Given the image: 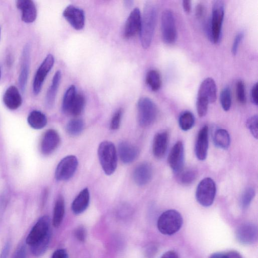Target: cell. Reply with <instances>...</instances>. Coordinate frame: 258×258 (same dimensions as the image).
<instances>
[{
  "mask_svg": "<svg viewBox=\"0 0 258 258\" xmlns=\"http://www.w3.org/2000/svg\"><path fill=\"white\" fill-rule=\"evenodd\" d=\"M3 101L5 105L10 109L15 110L22 104V99L18 89L14 86H11L6 90Z\"/></svg>",
  "mask_w": 258,
  "mask_h": 258,
  "instance_id": "603a6c76",
  "label": "cell"
},
{
  "mask_svg": "<svg viewBox=\"0 0 258 258\" xmlns=\"http://www.w3.org/2000/svg\"><path fill=\"white\" fill-rule=\"evenodd\" d=\"M124 3L125 6L126 7L129 8L133 5V1H125L124 2Z\"/></svg>",
  "mask_w": 258,
  "mask_h": 258,
  "instance_id": "db71d44e",
  "label": "cell"
},
{
  "mask_svg": "<svg viewBox=\"0 0 258 258\" xmlns=\"http://www.w3.org/2000/svg\"><path fill=\"white\" fill-rule=\"evenodd\" d=\"M255 196L254 189L251 187H248L243 191L240 199V205L242 209H246L250 204Z\"/></svg>",
  "mask_w": 258,
  "mask_h": 258,
  "instance_id": "d590c367",
  "label": "cell"
},
{
  "mask_svg": "<svg viewBox=\"0 0 258 258\" xmlns=\"http://www.w3.org/2000/svg\"><path fill=\"white\" fill-rule=\"evenodd\" d=\"M50 218L47 215L40 218L26 238L27 244L33 245L50 232Z\"/></svg>",
  "mask_w": 258,
  "mask_h": 258,
  "instance_id": "9c48e42d",
  "label": "cell"
},
{
  "mask_svg": "<svg viewBox=\"0 0 258 258\" xmlns=\"http://www.w3.org/2000/svg\"><path fill=\"white\" fill-rule=\"evenodd\" d=\"M209 128L207 125H204L199 131L195 145V153L197 158L200 160L206 159L208 150Z\"/></svg>",
  "mask_w": 258,
  "mask_h": 258,
  "instance_id": "ac0fdd59",
  "label": "cell"
},
{
  "mask_svg": "<svg viewBox=\"0 0 258 258\" xmlns=\"http://www.w3.org/2000/svg\"><path fill=\"white\" fill-rule=\"evenodd\" d=\"M61 78V74L60 71H57L54 75L51 84L49 86L45 96V105L48 108L53 107L55 97Z\"/></svg>",
  "mask_w": 258,
  "mask_h": 258,
  "instance_id": "d4e9b609",
  "label": "cell"
},
{
  "mask_svg": "<svg viewBox=\"0 0 258 258\" xmlns=\"http://www.w3.org/2000/svg\"><path fill=\"white\" fill-rule=\"evenodd\" d=\"M54 62L53 56L48 54L37 69L33 83V90L35 95L39 93L44 81L52 68Z\"/></svg>",
  "mask_w": 258,
  "mask_h": 258,
  "instance_id": "30bf717a",
  "label": "cell"
},
{
  "mask_svg": "<svg viewBox=\"0 0 258 258\" xmlns=\"http://www.w3.org/2000/svg\"><path fill=\"white\" fill-rule=\"evenodd\" d=\"M169 133L167 131L157 133L154 136L152 151L155 157L162 159L165 156L168 148Z\"/></svg>",
  "mask_w": 258,
  "mask_h": 258,
  "instance_id": "e0dca14e",
  "label": "cell"
},
{
  "mask_svg": "<svg viewBox=\"0 0 258 258\" xmlns=\"http://www.w3.org/2000/svg\"><path fill=\"white\" fill-rule=\"evenodd\" d=\"M50 234V232L42 238L30 246L31 252L34 256L38 257L44 254L49 243Z\"/></svg>",
  "mask_w": 258,
  "mask_h": 258,
  "instance_id": "4dcf8cb0",
  "label": "cell"
},
{
  "mask_svg": "<svg viewBox=\"0 0 258 258\" xmlns=\"http://www.w3.org/2000/svg\"><path fill=\"white\" fill-rule=\"evenodd\" d=\"M138 121L142 127H148L156 120L158 110L154 102L149 98L142 97L137 104Z\"/></svg>",
  "mask_w": 258,
  "mask_h": 258,
  "instance_id": "5b68a950",
  "label": "cell"
},
{
  "mask_svg": "<svg viewBox=\"0 0 258 258\" xmlns=\"http://www.w3.org/2000/svg\"><path fill=\"white\" fill-rule=\"evenodd\" d=\"M236 94L237 99L241 104H245L246 101L245 86L242 80H238L236 84Z\"/></svg>",
  "mask_w": 258,
  "mask_h": 258,
  "instance_id": "f35d334b",
  "label": "cell"
},
{
  "mask_svg": "<svg viewBox=\"0 0 258 258\" xmlns=\"http://www.w3.org/2000/svg\"><path fill=\"white\" fill-rule=\"evenodd\" d=\"M167 161L169 166L175 173L183 168L184 151L181 141H177L172 147L168 155Z\"/></svg>",
  "mask_w": 258,
  "mask_h": 258,
  "instance_id": "8fae6325",
  "label": "cell"
},
{
  "mask_svg": "<svg viewBox=\"0 0 258 258\" xmlns=\"http://www.w3.org/2000/svg\"><path fill=\"white\" fill-rule=\"evenodd\" d=\"M152 174V166L149 163L145 162L136 167L133 172V178L137 184L143 186L151 180Z\"/></svg>",
  "mask_w": 258,
  "mask_h": 258,
  "instance_id": "d6986e66",
  "label": "cell"
},
{
  "mask_svg": "<svg viewBox=\"0 0 258 258\" xmlns=\"http://www.w3.org/2000/svg\"><path fill=\"white\" fill-rule=\"evenodd\" d=\"M30 65V46L27 44L24 47L22 54V61L20 68V75L19 77V84L20 89L22 92H25Z\"/></svg>",
  "mask_w": 258,
  "mask_h": 258,
  "instance_id": "2e32d148",
  "label": "cell"
},
{
  "mask_svg": "<svg viewBox=\"0 0 258 258\" xmlns=\"http://www.w3.org/2000/svg\"><path fill=\"white\" fill-rule=\"evenodd\" d=\"M160 258H178V256L174 251L169 250L165 252Z\"/></svg>",
  "mask_w": 258,
  "mask_h": 258,
  "instance_id": "f907efd6",
  "label": "cell"
},
{
  "mask_svg": "<svg viewBox=\"0 0 258 258\" xmlns=\"http://www.w3.org/2000/svg\"><path fill=\"white\" fill-rule=\"evenodd\" d=\"M118 150L120 160L125 164L133 162L139 155V149L127 142H121L118 145Z\"/></svg>",
  "mask_w": 258,
  "mask_h": 258,
  "instance_id": "7402d4cb",
  "label": "cell"
},
{
  "mask_svg": "<svg viewBox=\"0 0 258 258\" xmlns=\"http://www.w3.org/2000/svg\"><path fill=\"white\" fill-rule=\"evenodd\" d=\"M177 182L184 186L189 185L194 183L198 177V173L194 168H184L175 173Z\"/></svg>",
  "mask_w": 258,
  "mask_h": 258,
  "instance_id": "484cf974",
  "label": "cell"
},
{
  "mask_svg": "<svg viewBox=\"0 0 258 258\" xmlns=\"http://www.w3.org/2000/svg\"><path fill=\"white\" fill-rule=\"evenodd\" d=\"M198 96L208 100L210 103H214L217 99V87L214 80L211 78L205 79L200 85Z\"/></svg>",
  "mask_w": 258,
  "mask_h": 258,
  "instance_id": "44dd1931",
  "label": "cell"
},
{
  "mask_svg": "<svg viewBox=\"0 0 258 258\" xmlns=\"http://www.w3.org/2000/svg\"><path fill=\"white\" fill-rule=\"evenodd\" d=\"M0 36H1V28H0Z\"/></svg>",
  "mask_w": 258,
  "mask_h": 258,
  "instance_id": "9f6ffc18",
  "label": "cell"
},
{
  "mask_svg": "<svg viewBox=\"0 0 258 258\" xmlns=\"http://www.w3.org/2000/svg\"><path fill=\"white\" fill-rule=\"evenodd\" d=\"M64 215V202L63 197L59 196L56 199L53 209L52 224L58 227L61 224Z\"/></svg>",
  "mask_w": 258,
  "mask_h": 258,
  "instance_id": "83f0119b",
  "label": "cell"
},
{
  "mask_svg": "<svg viewBox=\"0 0 258 258\" xmlns=\"http://www.w3.org/2000/svg\"><path fill=\"white\" fill-rule=\"evenodd\" d=\"M216 193L215 181L210 177L202 180L196 192V197L198 203L202 206L207 207L212 205Z\"/></svg>",
  "mask_w": 258,
  "mask_h": 258,
  "instance_id": "8992f818",
  "label": "cell"
},
{
  "mask_svg": "<svg viewBox=\"0 0 258 258\" xmlns=\"http://www.w3.org/2000/svg\"><path fill=\"white\" fill-rule=\"evenodd\" d=\"M90 201V194L87 188L82 190L73 201L72 210L75 214L83 213L87 208Z\"/></svg>",
  "mask_w": 258,
  "mask_h": 258,
  "instance_id": "cb8c5ba5",
  "label": "cell"
},
{
  "mask_svg": "<svg viewBox=\"0 0 258 258\" xmlns=\"http://www.w3.org/2000/svg\"><path fill=\"white\" fill-rule=\"evenodd\" d=\"M226 258H242L237 251L231 250L225 253Z\"/></svg>",
  "mask_w": 258,
  "mask_h": 258,
  "instance_id": "816d5d0a",
  "label": "cell"
},
{
  "mask_svg": "<svg viewBox=\"0 0 258 258\" xmlns=\"http://www.w3.org/2000/svg\"><path fill=\"white\" fill-rule=\"evenodd\" d=\"M182 223V217L178 211L168 210L159 216L157 221V228L163 234L171 235L179 231Z\"/></svg>",
  "mask_w": 258,
  "mask_h": 258,
  "instance_id": "277c9868",
  "label": "cell"
},
{
  "mask_svg": "<svg viewBox=\"0 0 258 258\" xmlns=\"http://www.w3.org/2000/svg\"><path fill=\"white\" fill-rule=\"evenodd\" d=\"M195 14L198 19H202L206 14V8L202 3L198 4L195 8Z\"/></svg>",
  "mask_w": 258,
  "mask_h": 258,
  "instance_id": "f6af8a7d",
  "label": "cell"
},
{
  "mask_svg": "<svg viewBox=\"0 0 258 258\" xmlns=\"http://www.w3.org/2000/svg\"><path fill=\"white\" fill-rule=\"evenodd\" d=\"M75 236L78 240L84 241L86 237V229L83 226L78 227L75 231Z\"/></svg>",
  "mask_w": 258,
  "mask_h": 258,
  "instance_id": "ee69618b",
  "label": "cell"
},
{
  "mask_svg": "<svg viewBox=\"0 0 258 258\" xmlns=\"http://www.w3.org/2000/svg\"><path fill=\"white\" fill-rule=\"evenodd\" d=\"M220 100L222 107L225 111H228L231 105V94L230 88L225 87L220 93Z\"/></svg>",
  "mask_w": 258,
  "mask_h": 258,
  "instance_id": "8d00e7d4",
  "label": "cell"
},
{
  "mask_svg": "<svg viewBox=\"0 0 258 258\" xmlns=\"http://www.w3.org/2000/svg\"><path fill=\"white\" fill-rule=\"evenodd\" d=\"M122 114L121 108L118 109L113 114L110 122V127L112 130H117L119 126Z\"/></svg>",
  "mask_w": 258,
  "mask_h": 258,
  "instance_id": "60d3db41",
  "label": "cell"
},
{
  "mask_svg": "<svg viewBox=\"0 0 258 258\" xmlns=\"http://www.w3.org/2000/svg\"><path fill=\"white\" fill-rule=\"evenodd\" d=\"M214 143L216 147L224 150L227 149L230 144V135L225 129H218L214 133Z\"/></svg>",
  "mask_w": 258,
  "mask_h": 258,
  "instance_id": "f1b7e54d",
  "label": "cell"
},
{
  "mask_svg": "<svg viewBox=\"0 0 258 258\" xmlns=\"http://www.w3.org/2000/svg\"><path fill=\"white\" fill-rule=\"evenodd\" d=\"M157 19V9L154 4L147 2L144 5L141 20L140 37L142 47L148 48L151 45Z\"/></svg>",
  "mask_w": 258,
  "mask_h": 258,
  "instance_id": "6da1fadb",
  "label": "cell"
},
{
  "mask_svg": "<svg viewBox=\"0 0 258 258\" xmlns=\"http://www.w3.org/2000/svg\"><path fill=\"white\" fill-rule=\"evenodd\" d=\"M178 121L180 128L186 131L191 129L194 126L195 117L191 112L185 111L180 115Z\"/></svg>",
  "mask_w": 258,
  "mask_h": 258,
  "instance_id": "d6a6232c",
  "label": "cell"
},
{
  "mask_svg": "<svg viewBox=\"0 0 258 258\" xmlns=\"http://www.w3.org/2000/svg\"><path fill=\"white\" fill-rule=\"evenodd\" d=\"M11 242L8 241L4 245L0 254V258H7L11 248Z\"/></svg>",
  "mask_w": 258,
  "mask_h": 258,
  "instance_id": "c3c4849f",
  "label": "cell"
},
{
  "mask_svg": "<svg viewBox=\"0 0 258 258\" xmlns=\"http://www.w3.org/2000/svg\"><path fill=\"white\" fill-rule=\"evenodd\" d=\"M182 7L184 12L189 13L191 9V2L190 0H183L182 1Z\"/></svg>",
  "mask_w": 258,
  "mask_h": 258,
  "instance_id": "681fc988",
  "label": "cell"
},
{
  "mask_svg": "<svg viewBox=\"0 0 258 258\" xmlns=\"http://www.w3.org/2000/svg\"><path fill=\"white\" fill-rule=\"evenodd\" d=\"M209 258H226L225 253L217 252L212 254Z\"/></svg>",
  "mask_w": 258,
  "mask_h": 258,
  "instance_id": "f5cc1de1",
  "label": "cell"
},
{
  "mask_svg": "<svg viewBox=\"0 0 258 258\" xmlns=\"http://www.w3.org/2000/svg\"><path fill=\"white\" fill-rule=\"evenodd\" d=\"M257 122L258 117L257 115H254L249 117L246 122L247 128L255 139H257L258 136Z\"/></svg>",
  "mask_w": 258,
  "mask_h": 258,
  "instance_id": "ab89813d",
  "label": "cell"
},
{
  "mask_svg": "<svg viewBox=\"0 0 258 258\" xmlns=\"http://www.w3.org/2000/svg\"><path fill=\"white\" fill-rule=\"evenodd\" d=\"M78 165L77 157L69 155L58 164L55 172V177L57 180L64 181L71 178L76 171Z\"/></svg>",
  "mask_w": 258,
  "mask_h": 258,
  "instance_id": "ba28073f",
  "label": "cell"
},
{
  "mask_svg": "<svg viewBox=\"0 0 258 258\" xmlns=\"http://www.w3.org/2000/svg\"><path fill=\"white\" fill-rule=\"evenodd\" d=\"M85 105V98L82 94L77 93L71 103L66 114L74 116L79 115L83 111Z\"/></svg>",
  "mask_w": 258,
  "mask_h": 258,
  "instance_id": "f546056e",
  "label": "cell"
},
{
  "mask_svg": "<svg viewBox=\"0 0 258 258\" xmlns=\"http://www.w3.org/2000/svg\"><path fill=\"white\" fill-rule=\"evenodd\" d=\"M84 127V123L82 119L74 118L69 121L66 126V130L70 135L77 136L82 132Z\"/></svg>",
  "mask_w": 258,
  "mask_h": 258,
  "instance_id": "836d02e7",
  "label": "cell"
},
{
  "mask_svg": "<svg viewBox=\"0 0 258 258\" xmlns=\"http://www.w3.org/2000/svg\"><path fill=\"white\" fill-rule=\"evenodd\" d=\"M142 16L140 10L136 8L129 15L124 27V36L126 38L133 37L140 32Z\"/></svg>",
  "mask_w": 258,
  "mask_h": 258,
  "instance_id": "9a60e30c",
  "label": "cell"
},
{
  "mask_svg": "<svg viewBox=\"0 0 258 258\" xmlns=\"http://www.w3.org/2000/svg\"><path fill=\"white\" fill-rule=\"evenodd\" d=\"M209 102L206 99L198 96L196 103L197 111L201 117L205 116L208 111Z\"/></svg>",
  "mask_w": 258,
  "mask_h": 258,
  "instance_id": "74e56055",
  "label": "cell"
},
{
  "mask_svg": "<svg viewBox=\"0 0 258 258\" xmlns=\"http://www.w3.org/2000/svg\"><path fill=\"white\" fill-rule=\"evenodd\" d=\"M60 141L59 135L56 131L53 129L47 130L41 140V152L45 155L51 154L58 147Z\"/></svg>",
  "mask_w": 258,
  "mask_h": 258,
  "instance_id": "5bb4252c",
  "label": "cell"
},
{
  "mask_svg": "<svg viewBox=\"0 0 258 258\" xmlns=\"http://www.w3.org/2000/svg\"><path fill=\"white\" fill-rule=\"evenodd\" d=\"M51 258H69V256L66 249L59 248L53 252Z\"/></svg>",
  "mask_w": 258,
  "mask_h": 258,
  "instance_id": "bcb514c9",
  "label": "cell"
},
{
  "mask_svg": "<svg viewBox=\"0 0 258 258\" xmlns=\"http://www.w3.org/2000/svg\"><path fill=\"white\" fill-rule=\"evenodd\" d=\"M146 82L152 91L158 90L160 88L162 83L160 74L155 70L149 71L146 75Z\"/></svg>",
  "mask_w": 258,
  "mask_h": 258,
  "instance_id": "1f68e13d",
  "label": "cell"
},
{
  "mask_svg": "<svg viewBox=\"0 0 258 258\" xmlns=\"http://www.w3.org/2000/svg\"><path fill=\"white\" fill-rule=\"evenodd\" d=\"M161 31L163 42L168 44L174 43L177 38V30L172 12L165 9L161 17Z\"/></svg>",
  "mask_w": 258,
  "mask_h": 258,
  "instance_id": "52a82bcc",
  "label": "cell"
},
{
  "mask_svg": "<svg viewBox=\"0 0 258 258\" xmlns=\"http://www.w3.org/2000/svg\"><path fill=\"white\" fill-rule=\"evenodd\" d=\"M1 68H0V78H1Z\"/></svg>",
  "mask_w": 258,
  "mask_h": 258,
  "instance_id": "11a10c76",
  "label": "cell"
},
{
  "mask_svg": "<svg viewBox=\"0 0 258 258\" xmlns=\"http://www.w3.org/2000/svg\"><path fill=\"white\" fill-rule=\"evenodd\" d=\"M30 126L36 130L43 128L47 123L45 115L38 110H33L30 113L27 118Z\"/></svg>",
  "mask_w": 258,
  "mask_h": 258,
  "instance_id": "4316f807",
  "label": "cell"
},
{
  "mask_svg": "<svg viewBox=\"0 0 258 258\" xmlns=\"http://www.w3.org/2000/svg\"><path fill=\"white\" fill-rule=\"evenodd\" d=\"M62 15L75 29L80 30L84 28L85 19L83 10L70 5L65 8Z\"/></svg>",
  "mask_w": 258,
  "mask_h": 258,
  "instance_id": "4fadbf2b",
  "label": "cell"
},
{
  "mask_svg": "<svg viewBox=\"0 0 258 258\" xmlns=\"http://www.w3.org/2000/svg\"><path fill=\"white\" fill-rule=\"evenodd\" d=\"M98 158L106 175L114 172L117 165V155L114 144L108 141L101 142L98 148Z\"/></svg>",
  "mask_w": 258,
  "mask_h": 258,
  "instance_id": "3957f363",
  "label": "cell"
},
{
  "mask_svg": "<svg viewBox=\"0 0 258 258\" xmlns=\"http://www.w3.org/2000/svg\"><path fill=\"white\" fill-rule=\"evenodd\" d=\"M77 94L76 87L70 86L66 91L62 102L61 109L63 112L67 114L69 108Z\"/></svg>",
  "mask_w": 258,
  "mask_h": 258,
  "instance_id": "e575fe53",
  "label": "cell"
},
{
  "mask_svg": "<svg viewBox=\"0 0 258 258\" xmlns=\"http://www.w3.org/2000/svg\"><path fill=\"white\" fill-rule=\"evenodd\" d=\"M243 32H240L235 36L231 48V52L233 55H234L237 53L239 45L243 38Z\"/></svg>",
  "mask_w": 258,
  "mask_h": 258,
  "instance_id": "b9f144b4",
  "label": "cell"
},
{
  "mask_svg": "<svg viewBox=\"0 0 258 258\" xmlns=\"http://www.w3.org/2000/svg\"><path fill=\"white\" fill-rule=\"evenodd\" d=\"M224 10V3L223 1L213 2L212 16L206 26L208 37L213 43H217L220 41Z\"/></svg>",
  "mask_w": 258,
  "mask_h": 258,
  "instance_id": "7a4b0ae2",
  "label": "cell"
},
{
  "mask_svg": "<svg viewBox=\"0 0 258 258\" xmlns=\"http://www.w3.org/2000/svg\"><path fill=\"white\" fill-rule=\"evenodd\" d=\"M26 248L23 244H21L16 249L12 258H26Z\"/></svg>",
  "mask_w": 258,
  "mask_h": 258,
  "instance_id": "7bdbcfd3",
  "label": "cell"
},
{
  "mask_svg": "<svg viewBox=\"0 0 258 258\" xmlns=\"http://www.w3.org/2000/svg\"><path fill=\"white\" fill-rule=\"evenodd\" d=\"M16 6L22 12V20L30 23L34 22L37 17V10L34 2L31 0H19Z\"/></svg>",
  "mask_w": 258,
  "mask_h": 258,
  "instance_id": "ffe728a7",
  "label": "cell"
},
{
  "mask_svg": "<svg viewBox=\"0 0 258 258\" xmlns=\"http://www.w3.org/2000/svg\"><path fill=\"white\" fill-rule=\"evenodd\" d=\"M258 230L257 226L252 223H244L236 230V238L242 244L250 245L257 241Z\"/></svg>",
  "mask_w": 258,
  "mask_h": 258,
  "instance_id": "7c38bea8",
  "label": "cell"
},
{
  "mask_svg": "<svg viewBox=\"0 0 258 258\" xmlns=\"http://www.w3.org/2000/svg\"><path fill=\"white\" fill-rule=\"evenodd\" d=\"M251 99L252 102L257 105L258 100H257V83L254 84L251 89Z\"/></svg>",
  "mask_w": 258,
  "mask_h": 258,
  "instance_id": "7dc6e473",
  "label": "cell"
}]
</instances>
